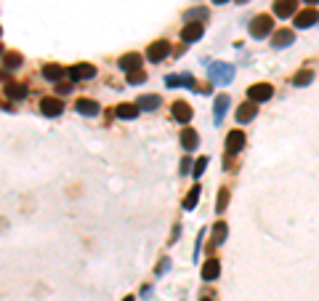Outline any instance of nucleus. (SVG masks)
Instances as JSON below:
<instances>
[{
	"mask_svg": "<svg viewBox=\"0 0 319 301\" xmlns=\"http://www.w3.org/2000/svg\"><path fill=\"white\" fill-rule=\"evenodd\" d=\"M221 272V261L218 259H208L205 267H202V280H215Z\"/></svg>",
	"mask_w": 319,
	"mask_h": 301,
	"instance_id": "f3484780",
	"label": "nucleus"
},
{
	"mask_svg": "<svg viewBox=\"0 0 319 301\" xmlns=\"http://www.w3.org/2000/svg\"><path fill=\"white\" fill-rule=\"evenodd\" d=\"M226 203H229V192L221 189V192H218V203H215V211H223V208H226Z\"/></svg>",
	"mask_w": 319,
	"mask_h": 301,
	"instance_id": "7c9ffc66",
	"label": "nucleus"
},
{
	"mask_svg": "<svg viewBox=\"0 0 319 301\" xmlns=\"http://www.w3.org/2000/svg\"><path fill=\"white\" fill-rule=\"evenodd\" d=\"M93 75H96V67H91V64H75L72 69H69V80H91Z\"/></svg>",
	"mask_w": 319,
	"mask_h": 301,
	"instance_id": "6e6552de",
	"label": "nucleus"
},
{
	"mask_svg": "<svg viewBox=\"0 0 319 301\" xmlns=\"http://www.w3.org/2000/svg\"><path fill=\"white\" fill-rule=\"evenodd\" d=\"M0 53H3V48H0Z\"/></svg>",
	"mask_w": 319,
	"mask_h": 301,
	"instance_id": "ea45409f",
	"label": "nucleus"
},
{
	"mask_svg": "<svg viewBox=\"0 0 319 301\" xmlns=\"http://www.w3.org/2000/svg\"><path fill=\"white\" fill-rule=\"evenodd\" d=\"M165 83H168L170 88H173V86H189L192 91H197V94H202V88L197 86V83H194V78H192V75H168V78H165Z\"/></svg>",
	"mask_w": 319,
	"mask_h": 301,
	"instance_id": "1a4fd4ad",
	"label": "nucleus"
},
{
	"mask_svg": "<svg viewBox=\"0 0 319 301\" xmlns=\"http://www.w3.org/2000/svg\"><path fill=\"white\" fill-rule=\"evenodd\" d=\"M213 3H215V5H223V3H229V0H213Z\"/></svg>",
	"mask_w": 319,
	"mask_h": 301,
	"instance_id": "c9c22d12",
	"label": "nucleus"
},
{
	"mask_svg": "<svg viewBox=\"0 0 319 301\" xmlns=\"http://www.w3.org/2000/svg\"><path fill=\"white\" fill-rule=\"evenodd\" d=\"M229 96L226 94H221V96H215V126H221V120H223V115H226L229 110Z\"/></svg>",
	"mask_w": 319,
	"mask_h": 301,
	"instance_id": "aec40b11",
	"label": "nucleus"
},
{
	"mask_svg": "<svg viewBox=\"0 0 319 301\" xmlns=\"http://www.w3.org/2000/svg\"><path fill=\"white\" fill-rule=\"evenodd\" d=\"M122 301H136V299H133V296H128V299H122Z\"/></svg>",
	"mask_w": 319,
	"mask_h": 301,
	"instance_id": "e433bc0d",
	"label": "nucleus"
},
{
	"mask_svg": "<svg viewBox=\"0 0 319 301\" xmlns=\"http://www.w3.org/2000/svg\"><path fill=\"white\" fill-rule=\"evenodd\" d=\"M189 168H192V160H189V157H186V160H184V163H181V171L186 173V171H189Z\"/></svg>",
	"mask_w": 319,
	"mask_h": 301,
	"instance_id": "72a5a7b5",
	"label": "nucleus"
},
{
	"mask_svg": "<svg viewBox=\"0 0 319 301\" xmlns=\"http://www.w3.org/2000/svg\"><path fill=\"white\" fill-rule=\"evenodd\" d=\"M210 78H213V83H218V86H229V83L234 80V67L231 64H213L210 67Z\"/></svg>",
	"mask_w": 319,
	"mask_h": 301,
	"instance_id": "f03ea898",
	"label": "nucleus"
},
{
	"mask_svg": "<svg viewBox=\"0 0 319 301\" xmlns=\"http://www.w3.org/2000/svg\"><path fill=\"white\" fill-rule=\"evenodd\" d=\"M242 147H245V131H231L226 136V152L229 155H237Z\"/></svg>",
	"mask_w": 319,
	"mask_h": 301,
	"instance_id": "9d476101",
	"label": "nucleus"
},
{
	"mask_svg": "<svg viewBox=\"0 0 319 301\" xmlns=\"http://www.w3.org/2000/svg\"><path fill=\"white\" fill-rule=\"evenodd\" d=\"M202 32H205V24L202 21H189L184 29H181V40L184 43H194V40H200Z\"/></svg>",
	"mask_w": 319,
	"mask_h": 301,
	"instance_id": "423d86ee",
	"label": "nucleus"
},
{
	"mask_svg": "<svg viewBox=\"0 0 319 301\" xmlns=\"http://www.w3.org/2000/svg\"><path fill=\"white\" fill-rule=\"evenodd\" d=\"M306 3H309V8H314V5L319 3V0H306Z\"/></svg>",
	"mask_w": 319,
	"mask_h": 301,
	"instance_id": "f704fd0d",
	"label": "nucleus"
},
{
	"mask_svg": "<svg viewBox=\"0 0 319 301\" xmlns=\"http://www.w3.org/2000/svg\"><path fill=\"white\" fill-rule=\"evenodd\" d=\"M271 96H274V88H271L269 83H255V86L247 91V99H250L253 104H263V102H269Z\"/></svg>",
	"mask_w": 319,
	"mask_h": 301,
	"instance_id": "7ed1b4c3",
	"label": "nucleus"
},
{
	"mask_svg": "<svg viewBox=\"0 0 319 301\" xmlns=\"http://www.w3.org/2000/svg\"><path fill=\"white\" fill-rule=\"evenodd\" d=\"M319 21V11L317 8H303L295 13V27L298 29H309V27H314Z\"/></svg>",
	"mask_w": 319,
	"mask_h": 301,
	"instance_id": "20e7f679",
	"label": "nucleus"
},
{
	"mask_svg": "<svg viewBox=\"0 0 319 301\" xmlns=\"http://www.w3.org/2000/svg\"><path fill=\"white\" fill-rule=\"evenodd\" d=\"M141 56L138 53H125V56L120 59V69L122 72H138V67H141Z\"/></svg>",
	"mask_w": 319,
	"mask_h": 301,
	"instance_id": "ddd939ff",
	"label": "nucleus"
},
{
	"mask_svg": "<svg viewBox=\"0 0 319 301\" xmlns=\"http://www.w3.org/2000/svg\"><path fill=\"white\" fill-rule=\"evenodd\" d=\"M194 19L205 21L208 19V11L205 8H189V11H186V21H194Z\"/></svg>",
	"mask_w": 319,
	"mask_h": 301,
	"instance_id": "bb28decb",
	"label": "nucleus"
},
{
	"mask_svg": "<svg viewBox=\"0 0 319 301\" xmlns=\"http://www.w3.org/2000/svg\"><path fill=\"white\" fill-rule=\"evenodd\" d=\"M239 3H247V0H239Z\"/></svg>",
	"mask_w": 319,
	"mask_h": 301,
	"instance_id": "4c0bfd02",
	"label": "nucleus"
},
{
	"mask_svg": "<svg viewBox=\"0 0 319 301\" xmlns=\"http://www.w3.org/2000/svg\"><path fill=\"white\" fill-rule=\"evenodd\" d=\"M197 200H200V187H192L189 195H186V200H184V208H186V211H192V208L197 205Z\"/></svg>",
	"mask_w": 319,
	"mask_h": 301,
	"instance_id": "a878e982",
	"label": "nucleus"
},
{
	"mask_svg": "<svg viewBox=\"0 0 319 301\" xmlns=\"http://www.w3.org/2000/svg\"><path fill=\"white\" fill-rule=\"evenodd\" d=\"M202 301H210V299H202Z\"/></svg>",
	"mask_w": 319,
	"mask_h": 301,
	"instance_id": "58836bf2",
	"label": "nucleus"
},
{
	"mask_svg": "<svg viewBox=\"0 0 319 301\" xmlns=\"http://www.w3.org/2000/svg\"><path fill=\"white\" fill-rule=\"evenodd\" d=\"M293 40H295V32L285 27V29H277V32H274L271 45H274V48H287V45H293Z\"/></svg>",
	"mask_w": 319,
	"mask_h": 301,
	"instance_id": "9b49d317",
	"label": "nucleus"
},
{
	"mask_svg": "<svg viewBox=\"0 0 319 301\" xmlns=\"http://www.w3.org/2000/svg\"><path fill=\"white\" fill-rule=\"evenodd\" d=\"M56 91H59L61 96H64V94H69V91H72V86H69V83H59V86H56Z\"/></svg>",
	"mask_w": 319,
	"mask_h": 301,
	"instance_id": "2f4dec72",
	"label": "nucleus"
},
{
	"mask_svg": "<svg viewBox=\"0 0 319 301\" xmlns=\"http://www.w3.org/2000/svg\"><path fill=\"white\" fill-rule=\"evenodd\" d=\"M114 112H117V118H122V120H133V118H138V107H136V104H120Z\"/></svg>",
	"mask_w": 319,
	"mask_h": 301,
	"instance_id": "4be33fe9",
	"label": "nucleus"
},
{
	"mask_svg": "<svg viewBox=\"0 0 319 301\" xmlns=\"http://www.w3.org/2000/svg\"><path fill=\"white\" fill-rule=\"evenodd\" d=\"M146 80V75L141 72V69H138V72H128V83L130 86H138V83H144Z\"/></svg>",
	"mask_w": 319,
	"mask_h": 301,
	"instance_id": "c756f323",
	"label": "nucleus"
},
{
	"mask_svg": "<svg viewBox=\"0 0 319 301\" xmlns=\"http://www.w3.org/2000/svg\"><path fill=\"white\" fill-rule=\"evenodd\" d=\"M181 144H184L186 152H194V150H197V144H200V134H197L194 128L181 131Z\"/></svg>",
	"mask_w": 319,
	"mask_h": 301,
	"instance_id": "4468645a",
	"label": "nucleus"
},
{
	"mask_svg": "<svg viewBox=\"0 0 319 301\" xmlns=\"http://www.w3.org/2000/svg\"><path fill=\"white\" fill-rule=\"evenodd\" d=\"M136 107H138V112L141 110H160V96H154V94H146V96H138L136 99Z\"/></svg>",
	"mask_w": 319,
	"mask_h": 301,
	"instance_id": "dca6fc26",
	"label": "nucleus"
},
{
	"mask_svg": "<svg viewBox=\"0 0 319 301\" xmlns=\"http://www.w3.org/2000/svg\"><path fill=\"white\" fill-rule=\"evenodd\" d=\"M21 64V56H19V53H5V67H8V69H16Z\"/></svg>",
	"mask_w": 319,
	"mask_h": 301,
	"instance_id": "c85d7f7f",
	"label": "nucleus"
},
{
	"mask_svg": "<svg viewBox=\"0 0 319 301\" xmlns=\"http://www.w3.org/2000/svg\"><path fill=\"white\" fill-rule=\"evenodd\" d=\"M5 94H8V99H24L27 91H24V86H19V83H11V86L5 88Z\"/></svg>",
	"mask_w": 319,
	"mask_h": 301,
	"instance_id": "393cba45",
	"label": "nucleus"
},
{
	"mask_svg": "<svg viewBox=\"0 0 319 301\" xmlns=\"http://www.w3.org/2000/svg\"><path fill=\"white\" fill-rule=\"evenodd\" d=\"M40 110H43V115H48V118H56V115H61V110H64V104H61V99L48 96L40 102Z\"/></svg>",
	"mask_w": 319,
	"mask_h": 301,
	"instance_id": "f8f14e48",
	"label": "nucleus"
},
{
	"mask_svg": "<svg viewBox=\"0 0 319 301\" xmlns=\"http://www.w3.org/2000/svg\"><path fill=\"white\" fill-rule=\"evenodd\" d=\"M226 235H229L226 224H223V221H218V224L213 227V243H215V245H221L223 240H226Z\"/></svg>",
	"mask_w": 319,
	"mask_h": 301,
	"instance_id": "b1692460",
	"label": "nucleus"
},
{
	"mask_svg": "<svg viewBox=\"0 0 319 301\" xmlns=\"http://www.w3.org/2000/svg\"><path fill=\"white\" fill-rule=\"evenodd\" d=\"M271 29H274V19H271L269 13H258V16L250 21V35L255 37V40H263Z\"/></svg>",
	"mask_w": 319,
	"mask_h": 301,
	"instance_id": "f257e3e1",
	"label": "nucleus"
},
{
	"mask_svg": "<svg viewBox=\"0 0 319 301\" xmlns=\"http://www.w3.org/2000/svg\"><path fill=\"white\" fill-rule=\"evenodd\" d=\"M168 53H170V43H168V40H157V43L149 45V51H146V59L157 64V61H162Z\"/></svg>",
	"mask_w": 319,
	"mask_h": 301,
	"instance_id": "39448f33",
	"label": "nucleus"
},
{
	"mask_svg": "<svg viewBox=\"0 0 319 301\" xmlns=\"http://www.w3.org/2000/svg\"><path fill=\"white\" fill-rule=\"evenodd\" d=\"M311 80H314V72H311V69L306 67V69H301V72L293 78V86H298V88H301V86H309Z\"/></svg>",
	"mask_w": 319,
	"mask_h": 301,
	"instance_id": "5701e85b",
	"label": "nucleus"
},
{
	"mask_svg": "<svg viewBox=\"0 0 319 301\" xmlns=\"http://www.w3.org/2000/svg\"><path fill=\"white\" fill-rule=\"evenodd\" d=\"M75 110L80 112V115H88V118H91V115H99L101 107H99V102H93V99H77Z\"/></svg>",
	"mask_w": 319,
	"mask_h": 301,
	"instance_id": "2eb2a0df",
	"label": "nucleus"
},
{
	"mask_svg": "<svg viewBox=\"0 0 319 301\" xmlns=\"http://www.w3.org/2000/svg\"><path fill=\"white\" fill-rule=\"evenodd\" d=\"M168 267H170V261L165 259L162 264H157V275H162V272H168Z\"/></svg>",
	"mask_w": 319,
	"mask_h": 301,
	"instance_id": "473e14b6",
	"label": "nucleus"
},
{
	"mask_svg": "<svg viewBox=\"0 0 319 301\" xmlns=\"http://www.w3.org/2000/svg\"><path fill=\"white\" fill-rule=\"evenodd\" d=\"M205 168H208V157H200L197 163L192 165V176H194V179H200V176L205 173Z\"/></svg>",
	"mask_w": 319,
	"mask_h": 301,
	"instance_id": "cd10ccee",
	"label": "nucleus"
},
{
	"mask_svg": "<svg viewBox=\"0 0 319 301\" xmlns=\"http://www.w3.org/2000/svg\"><path fill=\"white\" fill-rule=\"evenodd\" d=\"M173 115H176L178 123H189L194 112H192V107L186 104V102H176V104H173Z\"/></svg>",
	"mask_w": 319,
	"mask_h": 301,
	"instance_id": "a211bd4d",
	"label": "nucleus"
},
{
	"mask_svg": "<svg viewBox=\"0 0 319 301\" xmlns=\"http://www.w3.org/2000/svg\"><path fill=\"white\" fill-rule=\"evenodd\" d=\"M255 107H258V104H253V102L242 104V107L237 110V120H239V123H250L255 115H258V110H255Z\"/></svg>",
	"mask_w": 319,
	"mask_h": 301,
	"instance_id": "6ab92c4d",
	"label": "nucleus"
},
{
	"mask_svg": "<svg viewBox=\"0 0 319 301\" xmlns=\"http://www.w3.org/2000/svg\"><path fill=\"white\" fill-rule=\"evenodd\" d=\"M43 75H45V80L59 83L61 78H64V69H61L59 64H45V67H43Z\"/></svg>",
	"mask_w": 319,
	"mask_h": 301,
	"instance_id": "412c9836",
	"label": "nucleus"
},
{
	"mask_svg": "<svg viewBox=\"0 0 319 301\" xmlns=\"http://www.w3.org/2000/svg\"><path fill=\"white\" fill-rule=\"evenodd\" d=\"M274 13L282 19L295 16L298 13V0H274Z\"/></svg>",
	"mask_w": 319,
	"mask_h": 301,
	"instance_id": "0eeeda50",
	"label": "nucleus"
}]
</instances>
